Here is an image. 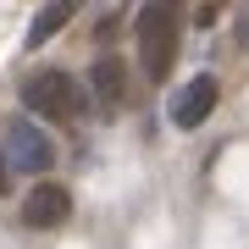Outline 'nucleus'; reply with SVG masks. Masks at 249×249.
Wrapping results in <instances>:
<instances>
[{"label":"nucleus","instance_id":"f257e3e1","mask_svg":"<svg viewBox=\"0 0 249 249\" xmlns=\"http://www.w3.org/2000/svg\"><path fill=\"white\" fill-rule=\"evenodd\" d=\"M178 39H183V11L178 0H150L139 17V61L144 72L160 83L172 72V61H178Z\"/></svg>","mask_w":249,"mask_h":249},{"label":"nucleus","instance_id":"f03ea898","mask_svg":"<svg viewBox=\"0 0 249 249\" xmlns=\"http://www.w3.org/2000/svg\"><path fill=\"white\" fill-rule=\"evenodd\" d=\"M22 106L34 116H50V122H78L83 116V94L72 83V72L45 67V72H28L22 78Z\"/></svg>","mask_w":249,"mask_h":249},{"label":"nucleus","instance_id":"7ed1b4c3","mask_svg":"<svg viewBox=\"0 0 249 249\" xmlns=\"http://www.w3.org/2000/svg\"><path fill=\"white\" fill-rule=\"evenodd\" d=\"M6 166L11 172H50L55 166V144L45 139V127H34V122H11L6 127Z\"/></svg>","mask_w":249,"mask_h":249},{"label":"nucleus","instance_id":"20e7f679","mask_svg":"<svg viewBox=\"0 0 249 249\" xmlns=\"http://www.w3.org/2000/svg\"><path fill=\"white\" fill-rule=\"evenodd\" d=\"M216 94H222V89H216V78H211V72H199V78H188L183 89L172 94L166 116H172V122H178V127H199L205 116L216 111Z\"/></svg>","mask_w":249,"mask_h":249},{"label":"nucleus","instance_id":"39448f33","mask_svg":"<svg viewBox=\"0 0 249 249\" xmlns=\"http://www.w3.org/2000/svg\"><path fill=\"white\" fill-rule=\"evenodd\" d=\"M72 216V194L61 183H39L34 194H28V205H22V222L28 227H39V232H50V227H61Z\"/></svg>","mask_w":249,"mask_h":249},{"label":"nucleus","instance_id":"423d86ee","mask_svg":"<svg viewBox=\"0 0 249 249\" xmlns=\"http://www.w3.org/2000/svg\"><path fill=\"white\" fill-rule=\"evenodd\" d=\"M78 6H83V0H45V6H39V17L28 22V50L50 45V39L72 22V11H78Z\"/></svg>","mask_w":249,"mask_h":249},{"label":"nucleus","instance_id":"0eeeda50","mask_svg":"<svg viewBox=\"0 0 249 249\" xmlns=\"http://www.w3.org/2000/svg\"><path fill=\"white\" fill-rule=\"evenodd\" d=\"M89 83H94V100H100V111H116V106L127 100V72H122V61H111V55H100V61H94Z\"/></svg>","mask_w":249,"mask_h":249},{"label":"nucleus","instance_id":"6e6552de","mask_svg":"<svg viewBox=\"0 0 249 249\" xmlns=\"http://www.w3.org/2000/svg\"><path fill=\"white\" fill-rule=\"evenodd\" d=\"M11 188V166H6V155H0V194Z\"/></svg>","mask_w":249,"mask_h":249},{"label":"nucleus","instance_id":"1a4fd4ad","mask_svg":"<svg viewBox=\"0 0 249 249\" xmlns=\"http://www.w3.org/2000/svg\"><path fill=\"white\" fill-rule=\"evenodd\" d=\"M238 45H244V50H249V17H244V22H238Z\"/></svg>","mask_w":249,"mask_h":249}]
</instances>
